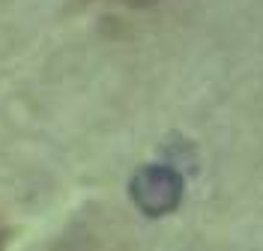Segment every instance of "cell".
Segmentation results:
<instances>
[{
	"label": "cell",
	"instance_id": "obj_1",
	"mask_svg": "<svg viewBox=\"0 0 263 251\" xmlns=\"http://www.w3.org/2000/svg\"><path fill=\"white\" fill-rule=\"evenodd\" d=\"M132 198L147 216H164L182 201V177L164 165H147L132 180Z\"/></svg>",
	"mask_w": 263,
	"mask_h": 251
},
{
	"label": "cell",
	"instance_id": "obj_2",
	"mask_svg": "<svg viewBox=\"0 0 263 251\" xmlns=\"http://www.w3.org/2000/svg\"><path fill=\"white\" fill-rule=\"evenodd\" d=\"M120 3H126L132 9H144V6H153V3H159V0H120Z\"/></svg>",
	"mask_w": 263,
	"mask_h": 251
},
{
	"label": "cell",
	"instance_id": "obj_3",
	"mask_svg": "<svg viewBox=\"0 0 263 251\" xmlns=\"http://www.w3.org/2000/svg\"><path fill=\"white\" fill-rule=\"evenodd\" d=\"M0 251H3V230H0Z\"/></svg>",
	"mask_w": 263,
	"mask_h": 251
}]
</instances>
